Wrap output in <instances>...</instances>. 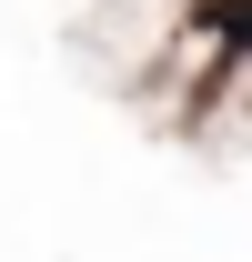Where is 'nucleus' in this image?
Masks as SVG:
<instances>
[]
</instances>
